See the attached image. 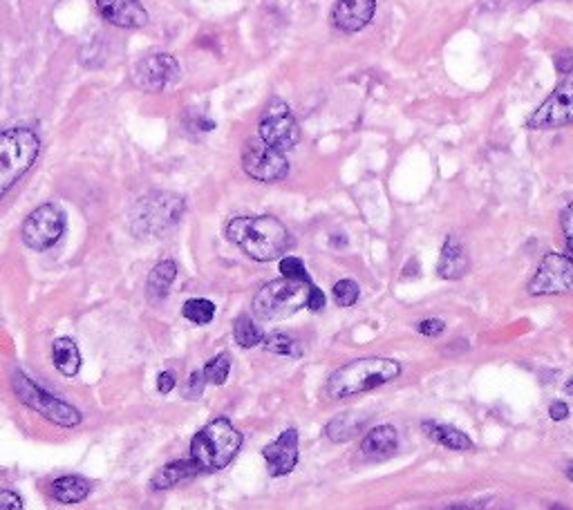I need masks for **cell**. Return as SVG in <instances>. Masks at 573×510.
I'll list each match as a JSON object with an SVG mask.
<instances>
[{
	"label": "cell",
	"instance_id": "e575fe53",
	"mask_svg": "<svg viewBox=\"0 0 573 510\" xmlns=\"http://www.w3.org/2000/svg\"><path fill=\"white\" fill-rule=\"evenodd\" d=\"M553 63H556V70L562 74L573 72V50L567 47V50H560L553 56Z\"/></svg>",
	"mask_w": 573,
	"mask_h": 510
},
{
	"label": "cell",
	"instance_id": "44dd1931",
	"mask_svg": "<svg viewBox=\"0 0 573 510\" xmlns=\"http://www.w3.org/2000/svg\"><path fill=\"white\" fill-rule=\"evenodd\" d=\"M52 363L63 376H77L81 370V354L72 338H56L52 343Z\"/></svg>",
	"mask_w": 573,
	"mask_h": 510
},
{
	"label": "cell",
	"instance_id": "e0dca14e",
	"mask_svg": "<svg viewBox=\"0 0 573 510\" xmlns=\"http://www.w3.org/2000/svg\"><path fill=\"white\" fill-rule=\"evenodd\" d=\"M466 271H468V253L464 249V244L450 235L444 242V249H441L437 273L444 280H459L466 276Z\"/></svg>",
	"mask_w": 573,
	"mask_h": 510
},
{
	"label": "cell",
	"instance_id": "ab89813d",
	"mask_svg": "<svg viewBox=\"0 0 573 510\" xmlns=\"http://www.w3.org/2000/svg\"><path fill=\"white\" fill-rule=\"evenodd\" d=\"M446 510H473V508H468V506H450Z\"/></svg>",
	"mask_w": 573,
	"mask_h": 510
},
{
	"label": "cell",
	"instance_id": "2e32d148",
	"mask_svg": "<svg viewBox=\"0 0 573 510\" xmlns=\"http://www.w3.org/2000/svg\"><path fill=\"white\" fill-rule=\"evenodd\" d=\"M374 12L377 0H338L332 12V25L343 34L361 32L374 18Z\"/></svg>",
	"mask_w": 573,
	"mask_h": 510
},
{
	"label": "cell",
	"instance_id": "8992f818",
	"mask_svg": "<svg viewBox=\"0 0 573 510\" xmlns=\"http://www.w3.org/2000/svg\"><path fill=\"white\" fill-rule=\"evenodd\" d=\"M312 282L280 278L262 287L253 298V314L260 320H283L307 307Z\"/></svg>",
	"mask_w": 573,
	"mask_h": 510
},
{
	"label": "cell",
	"instance_id": "603a6c76",
	"mask_svg": "<svg viewBox=\"0 0 573 510\" xmlns=\"http://www.w3.org/2000/svg\"><path fill=\"white\" fill-rule=\"evenodd\" d=\"M195 475H200V468L195 466V461H193L191 457H189V459L173 461V464L164 466V468L159 470L157 475L153 477V488H155V490L173 488V486L180 484V481L189 479V477H195Z\"/></svg>",
	"mask_w": 573,
	"mask_h": 510
},
{
	"label": "cell",
	"instance_id": "4dcf8cb0",
	"mask_svg": "<svg viewBox=\"0 0 573 510\" xmlns=\"http://www.w3.org/2000/svg\"><path fill=\"white\" fill-rule=\"evenodd\" d=\"M560 224H562V233H565V242L569 249V258L573 260V202L565 206V211L560 215Z\"/></svg>",
	"mask_w": 573,
	"mask_h": 510
},
{
	"label": "cell",
	"instance_id": "f546056e",
	"mask_svg": "<svg viewBox=\"0 0 573 510\" xmlns=\"http://www.w3.org/2000/svg\"><path fill=\"white\" fill-rule=\"evenodd\" d=\"M280 273H283V278H287V280L312 282V280H309L307 269H305V262L300 260V258H294V255H289V258L280 260Z\"/></svg>",
	"mask_w": 573,
	"mask_h": 510
},
{
	"label": "cell",
	"instance_id": "d6a6232c",
	"mask_svg": "<svg viewBox=\"0 0 573 510\" xmlns=\"http://www.w3.org/2000/svg\"><path fill=\"white\" fill-rule=\"evenodd\" d=\"M419 334L421 336H428V338H437L439 334H444V320H439V318H428L424 320V323H419Z\"/></svg>",
	"mask_w": 573,
	"mask_h": 510
},
{
	"label": "cell",
	"instance_id": "cb8c5ba5",
	"mask_svg": "<svg viewBox=\"0 0 573 510\" xmlns=\"http://www.w3.org/2000/svg\"><path fill=\"white\" fill-rule=\"evenodd\" d=\"M175 278H177L175 260H162L148 276V285H146L148 296L153 300H164L168 296V291H171Z\"/></svg>",
	"mask_w": 573,
	"mask_h": 510
},
{
	"label": "cell",
	"instance_id": "60d3db41",
	"mask_svg": "<svg viewBox=\"0 0 573 510\" xmlns=\"http://www.w3.org/2000/svg\"><path fill=\"white\" fill-rule=\"evenodd\" d=\"M567 392L573 396V379H569V383H567Z\"/></svg>",
	"mask_w": 573,
	"mask_h": 510
},
{
	"label": "cell",
	"instance_id": "f35d334b",
	"mask_svg": "<svg viewBox=\"0 0 573 510\" xmlns=\"http://www.w3.org/2000/svg\"><path fill=\"white\" fill-rule=\"evenodd\" d=\"M567 477H569V481H573V461L567 466Z\"/></svg>",
	"mask_w": 573,
	"mask_h": 510
},
{
	"label": "cell",
	"instance_id": "1f68e13d",
	"mask_svg": "<svg viewBox=\"0 0 573 510\" xmlns=\"http://www.w3.org/2000/svg\"><path fill=\"white\" fill-rule=\"evenodd\" d=\"M204 372H193L189 376V381H186V387H184V396L186 399H200L202 392H204Z\"/></svg>",
	"mask_w": 573,
	"mask_h": 510
},
{
	"label": "cell",
	"instance_id": "ba28073f",
	"mask_svg": "<svg viewBox=\"0 0 573 510\" xmlns=\"http://www.w3.org/2000/svg\"><path fill=\"white\" fill-rule=\"evenodd\" d=\"M258 137L280 153H287V150L298 146L300 126L283 99H271L265 106L258 124Z\"/></svg>",
	"mask_w": 573,
	"mask_h": 510
},
{
	"label": "cell",
	"instance_id": "8fae6325",
	"mask_svg": "<svg viewBox=\"0 0 573 510\" xmlns=\"http://www.w3.org/2000/svg\"><path fill=\"white\" fill-rule=\"evenodd\" d=\"M182 68L171 54H148L135 65L133 79L144 92H164L180 81Z\"/></svg>",
	"mask_w": 573,
	"mask_h": 510
},
{
	"label": "cell",
	"instance_id": "52a82bcc",
	"mask_svg": "<svg viewBox=\"0 0 573 510\" xmlns=\"http://www.w3.org/2000/svg\"><path fill=\"white\" fill-rule=\"evenodd\" d=\"M14 392L18 394V399L27 405V408L39 412L41 417H45L56 425L72 428V425L81 423V414L77 408H72L70 403L56 399V396H52L50 392H45L41 385H36L32 379H27V376L21 372L14 376Z\"/></svg>",
	"mask_w": 573,
	"mask_h": 510
},
{
	"label": "cell",
	"instance_id": "4fadbf2b",
	"mask_svg": "<svg viewBox=\"0 0 573 510\" xmlns=\"http://www.w3.org/2000/svg\"><path fill=\"white\" fill-rule=\"evenodd\" d=\"M571 124H573V79L562 83L560 88L533 112V117L526 126L533 130H549Z\"/></svg>",
	"mask_w": 573,
	"mask_h": 510
},
{
	"label": "cell",
	"instance_id": "7c38bea8",
	"mask_svg": "<svg viewBox=\"0 0 573 510\" xmlns=\"http://www.w3.org/2000/svg\"><path fill=\"white\" fill-rule=\"evenodd\" d=\"M573 287V260L569 255L549 253L544 255L533 280L529 282L531 296L565 294Z\"/></svg>",
	"mask_w": 573,
	"mask_h": 510
},
{
	"label": "cell",
	"instance_id": "836d02e7",
	"mask_svg": "<svg viewBox=\"0 0 573 510\" xmlns=\"http://www.w3.org/2000/svg\"><path fill=\"white\" fill-rule=\"evenodd\" d=\"M0 510H23V499L14 490H0Z\"/></svg>",
	"mask_w": 573,
	"mask_h": 510
},
{
	"label": "cell",
	"instance_id": "ffe728a7",
	"mask_svg": "<svg viewBox=\"0 0 573 510\" xmlns=\"http://www.w3.org/2000/svg\"><path fill=\"white\" fill-rule=\"evenodd\" d=\"M365 425H368V417H365V414L359 410H350V412H343V414H338V417H334L330 425H327L325 432L332 441L343 443V441L359 437V434L365 430Z\"/></svg>",
	"mask_w": 573,
	"mask_h": 510
},
{
	"label": "cell",
	"instance_id": "d6986e66",
	"mask_svg": "<svg viewBox=\"0 0 573 510\" xmlns=\"http://www.w3.org/2000/svg\"><path fill=\"white\" fill-rule=\"evenodd\" d=\"M421 432L426 434L430 441L439 443V446H444L448 450H473V441L468 437L466 432L453 428V425H441L437 421H426L421 425Z\"/></svg>",
	"mask_w": 573,
	"mask_h": 510
},
{
	"label": "cell",
	"instance_id": "277c9868",
	"mask_svg": "<svg viewBox=\"0 0 573 510\" xmlns=\"http://www.w3.org/2000/svg\"><path fill=\"white\" fill-rule=\"evenodd\" d=\"M39 153L41 139L32 128H9L0 132V200L34 166Z\"/></svg>",
	"mask_w": 573,
	"mask_h": 510
},
{
	"label": "cell",
	"instance_id": "3957f363",
	"mask_svg": "<svg viewBox=\"0 0 573 510\" xmlns=\"http://www.w3.org/2000/svg\"><path fill=\"white\" fill-rule=\"evenodd\" d=\"M242 448V434L229 419H213L191 441V459L200 472L227 468Z\"/></svg>",
	"mask_w": 573,
	"mask_h": 510
},
{
	"label": "cell",
	"instance_id": "ac0fdd59",
	"mask_svg": "<svg viewBox=\"0 0 573 510\" xmlns=\"http://www.w3.org/2000/svg\"><path fill=\"white\" fill-rule=\"evenodd\" d=\"M399 448V434L392 425H377L368 434H365L361 441V452L365 457L383 459L390 457Z\"/></svg>",
	"mask_w": 573,
	"mask_h": 510
},
{
	"label": "cell",
	"instance_id": "f1b7e54d",
	"mask_svg": "<svg viewBox=\"0 0 573 510\" xmlns=\"http://www.w3.org/2000/svg\"><path fill=\"white\" fill-rule=\"evenodd\" d=\"M332 296H334V302H336L338 307H352V305H356V300H359L361 289H359V285H356L354 280L343 278V280H338L336 285H334Z\"/></svg>",
	"mask_w": 573,
	"mask_h": 510
},
{
	"label": "cell",
	"instance_id": "5b68a950",
	"mask_svg": "<svg viewBox=\"0 0 573 510\" xmlns=\"http://www.w3.org/2000/svg\"><path fill=\"white\" fill-rule=\"evenodd\" d=\"M184 200L175 193H150L130 211V229L139 238L159 235L182 220Z\"/></svg>",
	"mask_w": 573,
	"mask_h": 510
},
{
	"label": "cell",
	"instance_id": "8d00e7d4",
	"mask_svg": "<svg viewBox=\"0 0 573 510\" xmlns=\"http://www.w3.org/2000/svg\"><path fill=\"white\" fill-rule=\"evenodd\" d=\"M175 385H177V379H175L173 372H162L157 376V390L162 394H168L171 390H175Z\"/></svg>",
	"mask_w": 573,
	"mask_h": 510
},
{
	"label": "cell",
	"instance_id": "6da1fadb",
	"mask_svg": "<svg viewBox=\"0 0 573 510\" xmlns=\"http://www.w3.org/2000/svg\"><path fill=\"white\" fill-rule=\"evenodd\" d=\"M227 238L240 247L251 260H278L289 247V233L278 217H236L227 224Z\"/></svg>",
	"mask_w": 573,
	"mask_h": 510
},
{
	"label": "cell",
	"instance_id": "74e56055",
	"mask_svg": "<svg viewBox=\"0 0 573 510\" xmlns=\"http://www.w3.org/2000/svg\"><path fill=\"white\" fill-rule=\"evenodd\" d=\"M549 417L551 421H565L569 417V408H567V403H562V401H553L549 405Z\"/></svg>",
	"mask_w": 573,
	"mask_h": 510
},
{
	"label": "cell",
	"instance_id": "d4e9b609",
	"mask_svg": "<svg viewBox=\"0 0 573 510\" xmlns=\"http://www.w3.org/2000/svg\"><path fill=\"white\" fill-rule=\"evenodd\" d=\"M233 336H236V343L244 349L260 345L262 338H265L262 329L256 325V320H253L251 316H240L236 320V325H233Z\"/></svg>",
	"mask_w": 573,
	"mask_h": 510
},
{
	"label": "cell",
	"instance_id": "30bf717a",
	"mask_svg": "<svg viewBox=\"0 0 573 510\" xmlns=\"http://www.w3.org/2000/svg\"><path fill=\"white\" fill-rule=\"evenodd\" d=\"M242 168L251 179L256 182H280L285 179L289 173V162L285 153L280 150L271 148L265 144L260 137L258 139H249L247 146L242 150Z\"/></svg>",
	"mask_w": 573,
	"mask_h": 510
},
{
	"label": "cell",
	"instance_id": "83f0119b",
	"mask_svg": "<svg viewBox=\"0 0 573 510\" xmlns=\"http://www.w3.org/2000/svg\"><path fill=\"white\" fill-rule=\"evenodd\" d=\"M204 381L211 383V385H224L229 379L231 374V356L229 354H218L215 358H211L209 363L204 367Z\"/></svg>",
	"mask_w": 573,
	"mask_h": 510
},
{
	"label": "cell",
	"instance_id": "7a4b0ae2",
	"mask_svg": "<svg viewBox=\"0 0 573 510\" xmlns=\"http://www.w3.org/2000/svg\"><path fill=\"white\" fill-rule=\"evenodd\" d=\"M401 365L392 358H356V361L345 363L343 367L330 376L327 381V394L332 399H347V396H356L377 387L399 379Z\"/></svg>",
	"mask_w": 573,
	"mask_h": 510
},
{
	"label": "cell",
	"instance_id": "d590c367",
	"mask_svg": "<svg viewBox=\"0 0 573 510\" xmlns=\"http://www.w3.org/2000/svg\"><path fill=\"white\" fill-rule=\"evenodd\" d=\"M307 307L312 309V311H323L325 309V294L318 287H314V285H312V289H309Z\"/></svg>",
	"mask_w": 573,
	"mask_h": 510
},
{
	"label": "cell",
	"instance_id": "484cf974",
	"mask_svg": "<svg viewBox=\"0 0 573 510\" xmlns=\"http://www.w3.org/2000/svg\"><path fill=\"white\" fill-rule=\"evenodd\" d=\"M182 314L186 320H191L195 325H209L215 318V305L206 298H191L184 302Z\"/></svg>",
	"mask_w": 573,
	"mask_h": 510
},
{
	"label": "cell",
	"instance_id": "9a60e30c",
	"mask_svg": "<svg viewBox=\"0 0 573 510\" xmlns=\"http://www.w3.org/2000/svg\"><path fill=\"white\" fill-rule=\"evenodd\" d=\"M99 14L121 30H142L148 25V12L139 0H95Z\"/></svg>",
	"mask_w": 573,
	"mask_h": 510
},
{
	"label": "cell",
	"instance_id": "4316f807",
	"mask_svg": "<svg viewBox=\"0 0 573 510\" xmlns=\"http://www.w3.org/2000/svg\"><path fill=\"white\" fill-rule=\"evenodd\" d=\"M262 345H265L267 352L278 354V356H291V358L303 356V347H300L298 340H294L287 334H280V332L262 338Z\"/></svg>",
	"mask_w": 573,
	"mask_h": 510
},
{
	"label": "cell",
	"instance_id": "7402d4cb",
	"mask_svg": "<svg viewBox=\"0 0 573 510\" xmlns=\"http://www.w3.org/2000/svg\"><path fill=\"white\" fill-rule=\"evenodd\" d=\"M90 495L88 479L77 475H65L59 477L52 484V497L61 504H79Z\"/></svg>",
	"mask_w": 573,
	"mask_h": 510
},
{
	"label": "cell",
	"instance_id": "5bb4252c",
	"mask_svg": "<svg viewBox=\"0 0 573 510\" xmlns=\"http://www.w3.org/2000/svg\"><path fill=\"white\" fill-rule=\"evenodd\" d=\"M267 461V470L271 477H285L298 464V432L296 428H287L276 441L262 450Z\"/></svg>",
	"mask_w": 573,
	"mask_h": 510
},
{
	"label": "cell",
	"instance_id": "9c48e42d",
	"mask_svg": "<svg viewBox=\"0 0 573 510\" xmlns=\"http://www.w3.org/2000/svg\"><path fill=\"white\" fill-rule=\"evenodd\" d=\"M65 231V213L59 204H43L23 222V242L32 251H48L61 240Z\"/></svg>",
	"mask_w": 573,
	"mask_h": 510
}]
</instances>
